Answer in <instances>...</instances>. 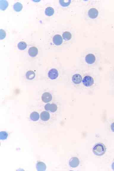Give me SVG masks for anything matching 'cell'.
<instances>
[{
  "label": "cell",
  "mask_w": 114,
  "mask_h": 171,
  "mask_svg": "<svg viewBox=\"0 0 114 171\" xmlns=\"http://www.w3.org/2000/svg\"><path fill=\"white\" fill-rule=\"evenodd\" d=\"M97 76L95 74L83 73L81 89L91 91L94 90L98 84Z\"/></svg>",
  "instance_id": "6da1fadb"
},
{
  "label": "cell",
  "mask_w": 114,
  "mask_h": 171,
  "mask_svg": "<svg viewBox=\"0 0 114 171\" xmlns=\"http://www.w3.org/2000/svg\"><path fill=\"white\" fill-rule=\"evenodd\" d=\"M83 73L76 72L73 74L71 78L72 84L75 88L81 89L82 86Z\"/></svg>",
  "instance_id": "7a4b0ae2"
},
{
  "label": "cell",
  "mask_w": 114,
  "mask_h": 171,
  "mask_svg": "<svg viewBox=\"0 0 114 171\" xmlns=\"http://www.w3.org/2000/svg\"><path fill=\"white\" fill-rule=\"evenodd\" d=\"M106 149L105 146L102 144H97L94 146L93 151L94 154L97 156H101L105 153Z\"/></svg>",
  "instance_id": "3957f363"
},
{
  "label": "cell",
  "mask_w": 114,
  "mask_h": 171,
  "mask_svg": "<svg viewBox=\"0 0 114 171\" xmlns=\"http://www.w3.org/2000/svg\"><path fill=\"white\" fill-rule=\"evenodd\" d=\"M58 71L55 68L50 70L48 73V77L51 80L56 79L58 77Z\"/></svg>",
  "instance_id": "277c9868"
},
{
  "label": "cell",
  "mask_w": 114,
  "mask_h": 171,
  "mask_svg": "<svg viewBox=\"0 0 114 171\" xmlns=\"http://www.w3.org/2000/svg\"><path fill=\"white\" fill-rule=\"evenodd\" d=\"M45 109L46 110L49 111L52 113H54L57 110L58 107L56 104L48 103L45 106Z\"/></svg>",
  "instance_id": "5b68a950"
},
{
  "label": "cell",
  "mask_w": 114,
  "mask_h": 171,
  "mask_svg": "<svg viewBox=\"0 0 114 171\" xmlns=\"http://www.w3.org/2000/svg\"><path fill=\"white\" fill-rule=\"evenodd\" d=\"M42 100L45 103H48L52 100V96L51 94L48 92H45L42 94Z\"/></svg>",
  "instance_id": "8992f818"
},
{
  "label": "cell",
  "mask_w": 114,
  "mask_h": 171,
  "mask_svg": "<svg viewBox=\"0 0 114 171\" xmlns=\"http://www.w3.org/2000/svg\"><path fill=\"white\" fill-rule=\"evenodd\" d=\"M86 62L89 64H92L95 61V58L94 55L92 54H89L86 56L85 58Z\"/></svg>",
  "instance_id": "52a82bcc"
},
{
  "label": "cell",
  "mask_w": 114,
  "mask_h": 171,
  "mask_svg": "<svg viewBox=\"0 0 114 171\" xmlns=\"http://www.w3.org/2000/svg\"><path fill=\"white\" fill-rule=\"evenodd\" d=\"M53 41L55 45H59L62 43L63 39L61 35H56L53 37Z\"/></svg>",
  "instance_id": "ba28073f"
},
{
  "label": "cell",
  "mask_w": 114,
  "mask_h": 171,
  "mask_svg": "<svg viewBox=\"0 0 114 171\" xmlns=\"http://www.w3.org/2000/svg\"><path fill=\"white\" fill-rule=\"evenodd\" d=\"M28 53L30 56L34 57L37 56L38 53V49L35 47H32L29 48Z\"/></svg>",
  "instance_id": "9c48e42d"
},
{
  "label": "cell",
  "mask_w": 114,
  "mask_h": 171,
  "mask_svg": "<svg viewBox=\"0 0 114 171\" xmlns=\"http://www.w3.org/2000/svg\"><path fill=\"white\" fill-rule=\"evenodd\" d=\"M79 161L78 158L73 157L70 161L69 164L72 167H75L79 165Z\"/></svg>",
  "instance_id": "30bf717a"
},
{
  "label": "cell",
  "mask_w": 114,
  "mask_h": 171,
  "mask_svg": "<svg viewBox=\"0 0 114 171\" xmlns=\"http://www.w3.org/2000/svg\"><path fill=\"white\" fill-rule=\"evenodd\" d=\"M40 118L42 121H48L50 118L49 113L46 111L42 112L40 114Z\"/></svg>",
  "instance_id": "8fae6325"
},
{
  "label": "cell",
  "mask_w": 114,
  "mask_h": 171,
  "mask_svg": "<svg viewBox=\"0 0 114 171\" xmlns=\"http://www.w3.org/2000/svg\"><path fill=\"white\" fill-rule=\"evenodd\" d=\"M35 77V74L34 71H29L26 74V77L27 79L29 80L33 79Z\"/></svg>",
  "instance_id": "7c38bea8"
},
{
  "label": "cell",
  "mask_w": 114,
  "mask_h": 171,
  "mask_svg": "<svg viewBox=\"0 0 114 171\" xmlns=\"http://www.w3.org/2000/svg\"><path fill=\"white\" fill-rule=\"evenodd\" d=\"M39 118V115L38 113L36 112H34L31 114L30 119L33 121H37Z\"/></svg>",
  "instance_id": "4fadbf2b"
},
{
  "label": "cell",
  "mask_w": 114,
  "mask_h": 171,
  "mask_svg": "<svg viewBox=\"0 0 114 171\" xmlns=\"http://www.w3.org/2000/svg\"><path fill=\"white\" fill-rule=\"evenodd\" d=\"M54 13V10L53 8L49 7L45 9V14L47 16H50L53 15Z\"/></svg>",
  "instance_id": "5bb4252c"
},
{
  "label": "cell",
  "mask_w": 114,
  "mask_h": 171,
  "mask_svg": "<svg viewBox=\"0 0 114 171\" xmlns=\"http://www.w3.org/2000/svg\"><path fill=\"white\" fill-rule=\"evenodd\" d=\"M23 8L22 5L20 3L17 2L15 4L14 6V9L17 12H19L22 10Z\"/></svg>",
  "instance_id": "9a60e30c"
},
{
  "label": "cell",
  "mask_w": 114,
  "mask_h": 171,
  "mask_svg": "<svg viewBox=\"0 0 114 171\" xmlns=\"http://www.w3.org/2000/svg\"><path fill=\"white\" fill-rule=\"evenodd\" d=\"M18 47L19 50H23L26 48L27 44L25 42L21 41L18 44Z\"/></svg>",
  "instance_id": "2e32d148"
},
{
  "label": "cell",
  "mask_w": 114,
  "mask_h": 171,
  "mask_svg": "<svg viewBox=\"0 0 114 171\" xmlns=\"http://www.w3.org/2000/svg\"><path fill=\"white\" fill-rule=\"evenodd\" d=\"M8 6L7 2L6 1H2L1 2V8L2 10H5Z\"/></svg>",
  "instance_id": "e0dca14e"
},
{
  "label": "cell",
  "mask_w": 114,
  "mask_h": 171,
  "mask_svg": "<svg viewBox=\"0 0 114 171\" xmlns=\"http://www.w3.org/2000/svg\"><path fill=\"white\" fill-rule=\"evenodd\" d=\"M63 38L65 40H69L71 37L70 34L68 32H65L63 34Z\"/></svg>",
  "instance_id": "ac0fdd59"
},
{
  "label": "cell",
  "mask_w": 114,
  "mask_h": 171,
  "mask_svg": "<svg viewBox=\"0 0 114 171\" xmlns=\"http://www.w3.org/2000/svg\"><path fill=\"white\" fill-rule=\"evenodd\" d=\"M111 128L112 131L114 132V123H112L111 126Z\"/></svg>",
  "instance_id": "d6986e66"
},
{
  "label": "cell",
  "mask_w": 114,
  "mask_h": 171,
  "mask_svg": "<svg viewBox=\"0 0 114 171\" xmlns=\"http://www.w3.org/2000/svg\"><path fill=\"white\" fill-rule=\"evenodd\" d=\"M112 169H113V170H114V162H113V164H112Z\"/></svg>",
  "instance_id": "ffe728a7"
}]
</instances>
